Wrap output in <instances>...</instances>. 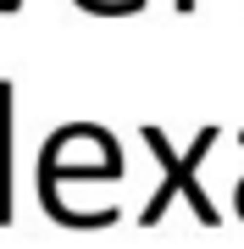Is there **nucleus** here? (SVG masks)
<instances>
[{
  "label": "nucleus",
  "instance_id": "obj_1",
  "mask_svg": "<svg viewBox=\"0 0 244 249\" xmlns=\"http://www.w3.org/2000/svg\"><path fill=\"white\" fill-rule=\"evenodd\" d=\"M217 139H222V127H200L194 150H189V155H178V150L167 144V133H161V127H145V150L161 160V188H155V199L139 211V216H145V227H155V222H161V216H167V205L178 199V194L189 199V211H194L206 227H217V216H222V211L211 205V194H206V188H200V160L211 155V144H217Z\"/></svg>",
  "mask_w": 244,
  "mask_h": 249
},
{
  "label": "nucleus",
  "instance_id": "obj_2",
  "mask_svg": "<svg viewBox=\"0 0 244 249\" xmlns=\"http://www.w3.org/2000/svg\"><path fill=\"white\" fill-rule=\"evenodd\" d=\"M0 222L11 227V83H0Z\"/></svg>",
  "mask_w": 244,
  "mask_h": 249
},
{
  "label": "nucleus",
  "instance_id": "obj_3",
  "mask_svg": "<svg viewBox=\"0 0 244 249\" xmlns=\"http://www.w3.org/2000/svg\"><path fill=\"white\" fill-rule=\"evenodd\" d=\"M17 6H22V0H6V6H0V17H6V11H17Z\"/></svg>",
  "mask_w": 244,
  "mask_h": 249
},
{
  "label": "nucleus",
  "instance_id": "obj_4",
  "mask_svg": "<svg viewBox=\"0 0 244 249\" xmlns=\"http://www.w3.org/2000/svg\"><path fill=\"white\" fill-rule=\"evenodd\" d=\"M178 11H194V0H178Z\"/></svg>",
  "mask_w": 244,
  "mask_h": 249
}]
</instances>
